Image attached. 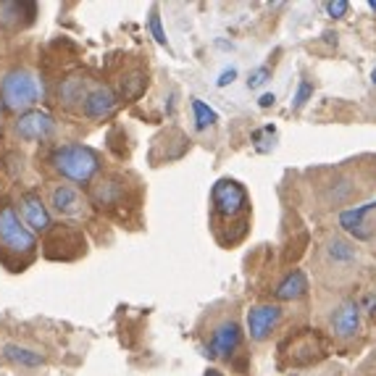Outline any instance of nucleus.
I'll use <instances>...</instances> for the list:
<instances>
[{"label":"nucleus","mask_w":376,"mask_h":376,"mask_svg":"<svg viewBox=\"0 0 376 376\" xmlns=\"http://www.w3.org/2000/svg\"><path fill=\"white\" fill-rule=\"evenodd\" d=\"M211 229L221 247L239 245L250 232V197L235 179H218L211 190Z\"/></svg>","instance_id":"nucleus-1"},{"label":"nucleus","mask_w":376,"mask_h":376,"mask_svg":"<svg viewBox=\"0 0 376 376\" xmlns=\"http://www.w3.org/2000/svg\"><path fill=\"white\" fill-rule=\"evenodd\" d=\"M37 237L22 221L13 205L0 208V263L8 271H24L34 260Z\"/></svg>","instance_id":"nucleus-2"},{"label":"nucleus","mask_w":376,"mask_h":376,"mask_svg":"<svg viewBox=\"0 0 376 376\" xmlns=\"http://www.w3.org/2000/svg\"><path fill=\"white\" fill-rule=\"evenodd\" d=\"M50 163L64 179H71V182L79 184H90L100 172V155L92 148H85V145L55 148L53 155H50Z\"/></svg>","instance_id":"nucleus-3"},{"label":"nucleus","mask_w":376,"mask_h":376,"mask_svg":"<svg viewBox=\"0 0 376 376\" xmlns=\"http://www.w3.org/2000/svg\"><path fill=\"white\" fill-rule=\"evenodd\" d=\"M355 269H358V250L353 242H347L340 235L326 237L319 250V274L323 279L329 277L332 281H347L353 279Z\"/></svg>","instance_id":"nucleus-4"},{"label":"nucleus","mask_w":376,"mask_h":376,"mask_svg":"<svg viewBox=\"0 0 376 376\" xmlns=\"http://www.w3.org/2000/svg\"><path fill=\"white\" fill-rule=\"evenodd\" d=\"M0 97H3V106L8 111L27 113L29 106L43 97V82L29 69H13L0 82Z\"/></svg>","instance_id":"nucleus-5"},{"label":"nucleus","mask_w":376,"mask_h":376,"mask_svg":"<svg viewBox=\"0 0 376 376\" xmlns=\"http://www.w3.org/2000/svg\"><path fill=\"white\" fill-rule=\"evenodd\" d=\"M326 353H329V342L313 329H300L279 344L281 365H295V368L319 363L326 358Z\"/></svg>","instance_id":"nucleus-6"},{"label":"nucleus","mask_w":376,"mask_h":376,"mask_svg":"<svg viewBox=\"0 0 376 376\" xmlns=\"http://www.w3.org/2000/svg\"><path fill=\"white\" fill-rule=\"evenodd\" d=\"M363 172L361 163H347L340 169H332V179L321 182V200L329 208H342L344 203H350L355 197H361L371 190V182H355ZM376 184V182H374Z\"/></svg>","instance_id":"nucleus-7"},{"label":"nucleus","mask_w":376,"mask_h":376,"mask_svg":"<svg viewBox=\"0 0 376 376\" xmlns=\"http://www.w3.org/2000/svg\"><path fill=\"white\" fill-rule=\"evenodd\" d=\"M363 329V319H361V302L347 298L342 300L332 313H329V332H332V340L337 344H347L358 340V334Z\"/></svg>","instance_id":"nucleus-8"},{"label":"nucleus","mask_w":376,"mask_h":376,"mask_svg":"<svg viewBox=\"0 0 376 376\" xmlns=\"http://www.w3.org/2000/svg\"><path fill=\"white\" fill-rule=\"evenodd\" d=\"M239 347H242V326L237 323V319H224L211 329V340H208L211 358L232 361Z\"/></svg>","instance_id":"nucleus-9"},{"label":"nucleus","mask_w":376,"mask_h":376,"mask_svg":"<svg viewBox=\"0 0 376 376\" xmlns=\"http://www.w3.org/2000/svg\"><path fill=\"white\" fill-rule=\"evenodd\" d=\"M376 211V200H368L363 205H353V208H342L340 211V224L344 232H350L355 239H371L376 235V224L371 221V214Z\"/></svg>","instance_id":"nucleus-10"},{"label":"nucleus","mask_w":376,"mask_h":376,"mask_svg":"<svg viewBox=\"0 0 376 376\" xmlns=\"http://www.w3.org/2000/svg\"><path fill=\"white\" fill-rule=\"evenodd\" d=\"M279 321H281V305H277V302L256 305V308L247 311V334H250V340L263 342V340H269L271 334H274Z\"/></svg>","instance_id":"nucleus-11"},{"label":"nucleus","mask_w":376,"mask_h":376,"mask_svg":"<svg viewBox=\"0 0 376 376\" xmlns=\"http://www.w3.org/2000/svg\"><path fill=\"white\" fill-rule=\"evenodd\" d=\"M13 130H16V134H19L22 140L40 142L55 134V121L50 118V113L32 108V111H27V113H22V116L16 118Z\"/></svg>","instance_id":"nucleus-12"},{"label":"nucleus","mask_w":376,"mask_h":376,"mask_svg":"<svg viewBox=\"0 0 376 376\" xmlns=\"http://www.w3.org/2000/svg\"><path fill=\"white\" fill-rule=\"evenodd\" d=\"M19 216H22V221L32 232H45V229H50V211L45 208V203L40 200V195L37 193H24L22 200H19Z\"/></svg>","instance_id":"nucleus-13"},{"label":"nucleus","mask_w":376,"mask_h":376,"mask_svg":"<svg viewBox=\"0 0 376 376\" xmlns=\"http://www.w3.org/2000/svg\"><path fill=\"white\" fill-rule=\"evenodd\" d=\"M50 208L58 216L76 218V216L85 214V200H82V195L76 193L74 187L58 184V187H53V193H50Z\"/></svg>","instance_id":"nucleus-14"},{"label":"nucleus","mask_w":376,"mask_h":376,"mask_svg":"<svg viewBox=\"0 0 376 376\" xmlns=\"http://www.w3.org/2000/svg\"><path fill=\"white\" fill-rule=\"evenodd\" d=\"M116 103H118V97H116V92H113L111 87L97 85V87H92V90H90V95H87L82 111H85L87 118H106L108 113H113Z\"/></svg>","instance_id":"nucleus-15"},{"label":"nucleus","mask_w":376,"mask_h":376,"mask_svg":"<svg viewBox=\"0 0 376 376\" xmlns=\"http://www.w3.org/2000/svg\"><path fill=\"white\" fill-rule=\"evenodd\" d=\"M308 295V277H305V271L295 269L290 271L284 279L274 287V298L277 300H300V298H305Z\"/></svg>","instance_id":"nucleus-16"},{"label":"nucleus","mask_w":376,"mask_h":376,"mask_svg":"<svg viewBox=\"0 0 376 376\" xmlns=\"http://www.w3.org/2000/svg\"><path fill=\"white\" fill-rule=\"evenodd\" d=\"M92 87L87 85L85 76H66L64 82L58 85V100L64 103L66 108H74V106H85L87 95H90Z\"/></svg>","instance_id":"nucleus-17"},{"label":"nucleus","mask_w":376,"mask_h":376,"mask_svg":"<svg viewBox=\"0 0 376 376\" xmlns=\"http://www.w3.org/2000/svg\"><path fill=\"white\" fill-rule=\"evenodd\" d=\"M3 358L6 361H11V363L16 365H29V368H34V365H43L45 358L37 350H29V347H24V344H13V342H6L3 344Z\"/></svg>","instance_id":"nucleus-18"},{"label":"nucleus","mask_w":376,"mask_h":376,"mask_svg":"<svg viewBox=\"0 0 376 376\" xmlns=\"http://www.w3.org/2000/svg\"><path fill=\"white\" fill-rule=\"evenodd\" d=\"M193 113H195V124H197V130L200 132L216 127V121H218L216 111L211 106H205L203 100H193Z\"/></svg>","instance_id":"nucleus-19"},{"label":"nucleus","mask_w":376,"mask_h":376,"mask_svg":"<svg viewBox=\"0 0 376 376\" xmlns=\"http://www.w3.org/2000/svg\"><path fill=\"white\" fill-rule=\"evenodd\" d=\"M148 27H151V32H153V37H155V43L166 48V45H169V40H166V32H163V27H161V16H158V11H155V8L151 11Z\"/></svg>","instance_id":"nucleus-20"},{"label":"nucleus","mask_w":376,"mask_h":376,"mask_svg":"<svg viewBox=\"0 0 376 376\" xmlns=\"http://www.w3.org/2000/svg\"><path fill=\"white\" fill-rule=\"evenodd\" d=\"M311 92H313V87H311V82L308 79H302L300 82V87H298V95H295V108L300 111L305 103H308V97H311Z\"/></svg>","instance_id":"nucleus-21"},{"label":"nucleus","mask_w":376,"mask_h":376,"mask_svg":"<svg viewBox=\"0 0 376 376\" xmlns=\"http://www.w3.org/2000/svg\"><path fill=\"white\" fill-rule=\"evenodd\" d=\"M323 8H326V13H329V16H334V19H342L344 13L350 11V6H347L344 0H332V3H326Z\"/></svg>","instance_id":"nucleus-22"},{"label":"nucleus","mask_w":376,"mask_h":376,"mask_svg":"<svg viewBox=\"0 0 376 376\" xmlns=\"http://www.w3.org/2000/svg\"><path fill=\"white\" fill-rule=\"evenodd\" d=\"M266 79H269V69H266V66H260V69H256L253 76L247 79V87H253V90H256V87H260Z\"/></svg>","instance_id":"nucleus-23"},{"label":"nucleus","mask_w":376,"mask_h":376,"mask_svg":"<svg viewBox=\"0 0 376 376\" xmlns=\"http://www.w3.org/2000/svg\"><path fill=\"white\" fill-rule=\"evenodd\" d=\"M235 76H237V71H235V69H229V71H224V74H221V79H218V87L232 85V82H235Z\"/></svg>","instance_id":"nucleus-24"},{"label":"nucleus","mask_w":376,"mask_h":376,"mask_svg":"<svg viewBox=\"0 0 376 376\" xmlns=\"http://www.w3.org/2000/svg\"><path fill=\"white\" fill-rule=\"evenodd\" d=\"M274 100H277V97L271 95V92H263V95H260V100H258V106L269 108V106H274Z\"/></svg>","instance_id":"nucleus-25"},{"label":"nucleus","mask_w":376,"mask_h":376,"mask_svg":"<svg viewBox=\"0 0 376 376\" xmlns=\"http://www.w3.org/2000/svg\"><path fill=\"white\" fill-rule=\"evenodd\" d=\"M368 8H371V11H376V0H371V3H368Z\"/></svg>","instance_id":"nucleus-26"},{"label":"nucleus","mask_w":376,"mask_h":376,"mask_svg":"<svg viewBox=\"0 0 376 376\" xmlns=\"http://www.w3.org/2000/svg\"><path fill=\"white\" fill-rule=\"evenodd\" d=\"M371 82H374V85H376V69H374V74H371Z\"/></svg>","instance_id":"nucleus-27"},{"label":"nucleus","mask_w":376,"mask_h":376,"mask_svg":"<svg viewBox=\"0 0 376 376\" xmlns=\"http://www.w3.org/2000/svg\"><path fill=\"white\" fill-rule=\"evenodd\" d=\"M374 365H376V355H374Z\"/></svg>","instance_id":"nucleus-28"}]
</instances>
